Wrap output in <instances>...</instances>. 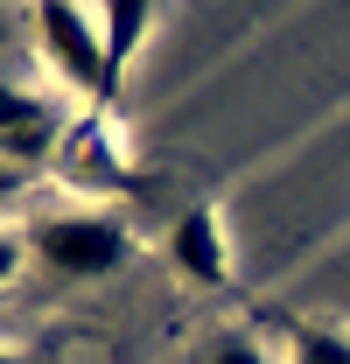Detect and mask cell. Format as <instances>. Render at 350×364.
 Masks as SVG:
<instances>
[{
  "mask_svg": "<svg viewBox=\"0 0 350 364\" xmlns=\"http://www.w3.org/2000/svg\"><path fill=\"white\" fill-rule=\"evenodd\" d=\"M14 189H21V168H14V161H0V196H14Z\"/></svg>",
  "mask_w": 350,
  "mask_h": 364,
  "instance_id": "obj_9",
  "label": "cell"
},
{
  "mask_svg": "<svg viewBox=\"0 0 350 364\" xmlns=\"http://www.w3.org/2000/svg\"><path fill=\"white\" fill-rule=\"evenodd\" d=\"M287 364H350V336L344 329L295 322V329H287Z\"/></svg>",
  "mask_w": 350,
  "mask_h": 364,
  "instance_id": "obj_6",
  "label": "cell"
},
{
  "mask_svg": "<svg viewBox=\"0 0 350 364\" xmlns=\"http://www.w3.org/2000/svg\"><path fill=\"white\" fill-rule=\"evenodd\" d=\"M56 127H63V112L49 98L0 85V161H36V154H49Z\"/></svg>",
  "mask_w": 350,
  "mask_h": 364,
  "instance_id": "obj_4",
  "label": "cell"
},
{
  "mask_svg": "<svg viewBox=\"0 0 350 364\" xmlns=\"http://www.w3.org/2000/svg\"><path fill=\"white\" fill-rule=\"evenodd\" d=\"M0 364H21V358H14V350H0Z\"/></svg>",
  "mask_w": 350,
  "mask_h": 364,
  "instance_id": "obj_10",
  "label": "cell"
},
{
  "mask_svg": "<svg viewBox=\"0 0 350 364\" xmlns=\"http://www.w3.org/2000/svg\"><path fill=\"white\" fill-rule=\"evenodd\" d=\"M154 7L161 0H98V28H105V49H112V70H127L147 28H154Z\"/></svg>",
  "mask_w": 350,
  "mask_h": 364,
  "instance_id": "obj_5",
  "label": "cell"
},
{
  "mask_svg": "<svg viewBox=\"0 0 350 364\" xmlns=\"http://www.w3.org/2000/svg\"><path fill=\"white\" fill-rule=\"evenodd\" d=\"M28 252L63 280H105L133 259V231L105 210H63V218H43L28 231Z\"/></svg>",
  "mask_w": 350,
  "mask_h": 364,
  "instance_id": "obj_1",
  "label": "cell"
},
{
  "mask_svg": "<svg viewBox=\"0 0 350 364\" xmlns=\"http://www.w3.org/2000/svg\"><path fill=\"white\" fill-rule=\"evenodd\" d=\"M36 36H43V63L63 77V91H78V98H112L120 70H112L105 28L91 21L78 0H36Z\"/></svg>",
  "mask_w": 350,
  "mask_h": 364,
  "instance_id": "obj_2",
  "label": "cell"
},
{
  "mask_svg": "<svg viewBox=\"0 0 350 364\" xmlns=\"http://www.w3.org/2000/svg\"><path fill=\"white\" fill-rule=\"evenodd\" d=\"M169 267L182 280H196V287H224L231 280V245H224V225L211 203H196V210H182L169 225Z\"/></svg>",
  "mask_w": 350,
  "mask_h": 364,
  "instance_id": "obj_3",
  "label": "cell"
},
{
  "mask_svg": "<svg viewBox=\"0 0 350 364\" xmlns=\"http://www.w3.org/2000/svg\"><path fill=\"white\" fill-rule=\"evenodd\" d=\"M211 364H273V358H266L253 336H224L218 350H211Z\"/></svg>",
  "mask_w": 350,
  "mask_h": 364,
  "instance_id": "obj_7",
  "label": "cell"
},
{
  "mask_svg": "<svg viewBox=\"0 0 350 364\" xmlns=\"http://www.w3.org/2000/svg\"><path fill=\"white\" fill-rule=\"evenodd\" d=\"M14 273H21V238H14V231H0V287H7Z\"/></svg>",
  "mask_w": 350,
  "mask_h": 364,
  "instance_id": "obj_8",
  "label": "cell"
}]
</instances>
